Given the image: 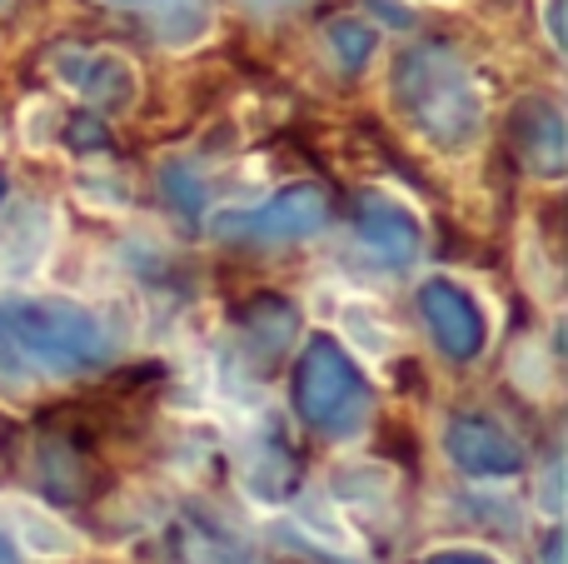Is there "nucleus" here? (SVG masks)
<instances>
[{
	"instance_id": "nucleus-12",
	"label": "nucleus",
	"mask_w": 568,
	"mask_h": 564,
	"mask_svg": "<svg viewBox=\"0 0 568 564\" xmlns=\"http://www.w3.org/2000/svg\"><path fill=\"white\" fill-rule=\"evenodd\" d=\"M155 6V30L165 46H190L210 30V0H150Z\"/></svg>"
},
{
	"instance_id": "nucleus-15",
	"label": "nucleus",
	"mask_w": 568,
	"mask_h": 564,
	"mask_svg": "<svg viewBox=\"0 0 568 564\" xmlns=\"http://www.w3.org/2000/svg\"><path fill=\"white\" fill-rule=\"evenodd\" d=\"M165 190H175V200H180L185 210H195V205H200V180H190L180 165H175V170H165Z\"/></svg>"
},
{
	"instance_id": "nucleus-1",
	"label": "nucleus",
	"mask_w": 568,
	"mask_h": 564,
	"mask_svg": "<svg viewBox=\"0 0 568 564\" xmlns=\"http://www.w3.org/2000/svg\"><path fill=\"white\" fill-rule=\"evenodd\" d=\"M110 340L90 310L65 300H0V360L30 375H85L105 365Z\"/></svg>"
},
{
	"instance_id": "nucleus-8",
	"label": "nucleus",
	"mask_w": 568,
	"mask_h": 564,
	"mask_svg": "<svg viewBox=\"0 0 568 564\" xmlns=\"http://www.w3.org/2000/svg\"><path fill=\"white\" fill-rule=\"evenodd\" d=\"M354 230H359L364 250L384 265H409L419 255V220L399 205V200H384V195H364L359 210H354Z\"/></svg>"
},
{
	"instance_id": "nucleus-20",
	"label": "nucleus",
	"mask_w": 568,
	"mask_h": 564,
	"mask_svg": "<svg viewBox=\"0 0 568 564\" xmlns=\"http://www.w3.org/2000/svg\"><path fill=\"white\" fill-rule=\"evenodd\" d=\"M235 564H255V560H235Z\"/></svg>"
},
{
	"instance_id": "nucleus-21",
	"label": "nucleus",
	"mask_w": 568,
	"mask_h": 564,
	"mask_svg": "<svg viewBox=\"0 0 568 564\" xmlns=\"http://www.w3.org/2000/svg\"><path fill=\"white\" fill-rule=\"evenodd\" d=\"M0 195H6V185H0Z\"/></svg>"
},
{
	"instance_id": "nucleus-7",
	"label": "nucleus",
	"mask_w": 568,
	"mask_h": 564,
	"mask_svg": "<svg viewBox=\"0 0 568 564\" xmlns=\"http://www.w3.org/2000/svg\"><path fill=\"white\" fill-rule=\"evenodd\" d=\"M55 75L95 110H120L135 100V66L125 56H115V50L65 46L55 50Z\"/></svg>"
},
{
	"instance_id": "nucleus-11",
	"label": "nucleus",
	"mask_w": 568,
	"mask_h": 564,
	"mask_svg": "<svg viewBox=\"0 0 568 564\" xmlns=\"http://www.w3.org/2000/svg\"><path fill=\"white\" fill-rule=\"evenodd\" d=\"M10 530H16V545L30 550V555H75L80 550V535L65 530L50 510H36L26 500H10Z\"/></svg>"
},
{
	"instance_id": "nucleus-3",
	"label": "nucleus",
	"mask_w": 568,
	"mask_h": 564,
	"mask_svg": "<svg viewBox=\"0 0 568 564\" xmlns=\"http://www.w3.org/2000/svg\"><path fill=\"white\" fill-rule=\"evenodd\" d=\"M294 410L324 440H354L369 425V380L334 340H310L294 360Z\"/></svg>"
},
{
	"instance_id": "nucleus-13",
	"label": "nucleus",
	"mask_w": 568,
	"mask_h": 564,
	"mask_svg": "<svg viewBox=\"0 0 568 564\" xmlns=\"http://www.w3.org/2000/svg\"><path fill=\"white\" fill-rule=\"evenodd\" d=\"M290 340H294V310L280 305V300H260V305L250 310V345L265 360H275L290 350Z\"/></svg>"
},
{
	"instance_id": "nucleus-10",
	"label": "nucleus",
	"mask_w": 568,
	"mask_h": 564,
	"mask_svg": "<svg viewBox=\"0 0 568 564\" xmlns=\"http://www.w3.org/2000/svg\"><path fill=\"white\" fill-rule=\"evenodd\" d=\"M294 485V460L280 440H250L245 450V490L260 500V505H280L290 500Z\"/></svg>"
},
{
	"instance_id": "nucleus-6",
	"label": "nucleus",
	"mask_w": 568,
	"mask_h": 564,
	"mask_svg": "<svg viewBox=\"0 0 568 564\" xmlns=\"http://www.w3.org/2000/svg\"><path fill=\"white\" fill-rule=\"evenodd\" d=\"M419 315L429 325L434 345L449 360H474L484 350V315L469 300V290H459L454 280H424L419 285Z\"/></svg>"
},
{
	"instance_id": "nucleus-14",
	"label": "nucleus",
	"mask_w": 568,
	"mask_h": 564,
	"mask_svg": "<svg viewBox=\"0 0 568 564\" xmlns=\"http://www.w3.org/2000/svg\"><path fill=\"white\" fill-rule=\"evenodd\" d=\"M374 46H379V36H374V26H369V20H354V16L329 20V50H334V60H339L344 70H359V66H369Z\"/></svg>"
},
{
	"instance_id": "nucleus-19",
	"label": "nucleus",
	"mask_w": 568,
	"mask_h": 564,
	"mask_svg": "<svg viewBox=\"0 0 568 564\" xmlns=\"http://www.w3.org/2000/svg\"><path fill=\"white\" fill-rule=\"evenodd\" d=\"M549 564H559V540H554V545H549Z\"/></svg>"
},
{
	"instance_id": "nucleus-5",
	"label": "nucleus",
	"mask_w": 568,
	"mask_h": 564,
	"mask_svg": "<svg viewBox=\"0 0 568 564\" xmlns=\"http://www.w3.org/2000/svg\"><path fill=\"white\" fill-rule=\"evenodd\" d=\"M444 455L469 480H514L524 475V445L489 415H454L444 425Z\"/></svg>"
},
{
	"instance_id": "nucleus-17",
	"label": "nucleus",
	"mask_w": 568,
	"mask_h": 564,
	"mask_svg": "<svg viewBox=\"0 0 568 564\" xmlns=\"http://www.w3.org/2000/svg\"><path fill=\"white\" fill-rule=\"evenodd\" d=\"M245 10H255V16H284V10H300L310 6V0H240Z\"/></svg>"
},
{
	"instance_id": "nucleus-9",
	"label": "nucleus",
	"mask_w": 568,
	"mask_h": 564,
	"mask_svg": "<svg viewBox=\"0 0 568 564\" xmlns=\"http://www.w3.org/2000/svg\"><path fill=\"white\" fill-rule=\"evenodd\" d=\"M514 145H519V160L534 175L559 180L564 160H568L559 105H549V100H524V105L514 110Z\"/></svg>"
},
{
	"instance_id": "nucleus-18",
	"label": "nucleus",
	"mask_w": 568,
	"mask_h": 564,
	"mask_svg": "<svg viewBox=\"0 0 568 564\" xmlns=\"http://www.w3.org/2000/svg\"><path fill=\"white\" fill-rule=\"evenodd\" d=\"M0 564H16V550H10L6 535H0Z\"/></svg>"
},
{
	"instance_id": "nucleus-4",
	"label": "nucleus",
	"mask_w": 568,
	"mask_h": 564,
	"mask_svg": "<svg viewBox=\"0 0 568 564\" xmlns=\"http://www.w3.org/2000/svg\"><path fill=\"white\" fill-rule=\"evenodd\" d=\"M324 225H329V200L320 185H290L255 210L215 215V235L240 240V245H294V240L320 235Z\"/></svg>"
},
{
	"instance_id": "nucleus-2",
	"label": "nucleus",
	"mask_w": 568,
	"mask_h": 564,
	"mask_svg": "<svg viewBox=\"0 0 568 564\" xmlns=\"http://www.w3.org/2000/svg\"><path fill=\"white\" fill-rule=\"evenodd\" d=\"M394 95H399L404 115L414 120L419 135H429L439 150H464L484 130V95L474 70L454 46L424 40V46L404 50L399 70H394Z\"/></svg>"
},
{
	"instance_id": "nucleus-16",
	"label": "nucleus",
	"mask_w": 568,
	"mask_h": 564,
	"mask_svg": "<svg viewBox=\"0 0 568 564\" xmlns=\"http://www.w3.org/2000/svg\"><path fill=\"white\" fill-rule=\"evenodd\" d=\"M424 564H499V560L479 555V550H434Z\"/></svg>"
}]
</instances>
